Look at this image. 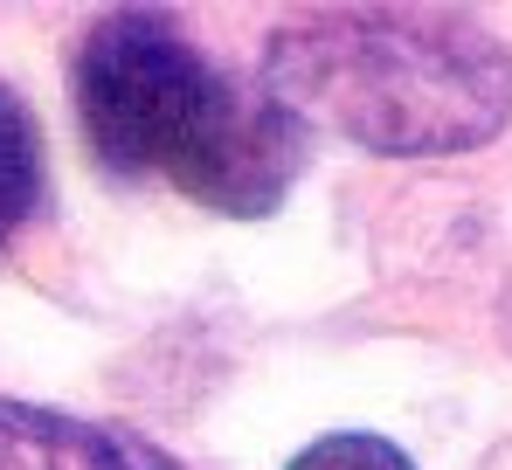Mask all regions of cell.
<instances>
[{"label": "cell", "mask_w": 512, "mask_h": 470, "mask_svg": "<svg viewBox=\"0 0 512 470\" xmlns=\"http://www.w3.org/2000/svg\"><path fill=\"white\" fill-rule=\"evenodd\" d=\"M263 97L360 153H478L512 125V49L457 7H326L270 35Z\"/></svg>", "instance_id": "cell-2"}, {"label": "cell", "mask_w": 512, "mask_h": 470, "mask_svg": "<svg viewBox=\"0 0 512 470\" xmlns=\"http://www.w3.org/2000/svg\"><path fill=\"white\" fill-rule=\"evenodd\" d=\"M77 118L104 173L160 180L236 222L270 215L312 159V132L284 118L263 83L208 63L146 7H118L84 35Z\"/></svg>", "instance_id": "cell-1"}, {"label": "cell", "mask_w": 512, "mask_h": 470, "mask_svg": "<svg viewBox=\"0 0 512 470\" xmlns=\"http://www.w3.org/2000/svg\"><path fill=\"white\" fill-rule=\"evenodd\" d=\"M42 208V125L21 104V90L0 83V249L28 229Z\"/></svg>", "instance_id": "cell-4"}, {"label": "cell", "mask_w": 512, "mask_h": 470, "mask_svg": "<svg viewBox=\"0 0 512 470\" xmlns=\"http://www.w3.org/2000/svg\"><path fill=\"white\" fill-rule=\"evenodd\" d=\"M0 470H187L125 422L0 401Z\"/></svg>", "instance_id": "cell-3"}, {"label": "cell", "mask_w": 512, "mask_h": 470, "mask_svg": "<svg viewBox=\"0 0 512 470\" xmlns=\"http://www.w3.org/2000/svg\"><path fill=\"white\" fill-rule=\"evenodd\" d=\"M284 470H416L409 450H395L388 436H367V429H333L319 443H305Z\"/></svg>", "instance_id": "cell-5"}]
</instances>
